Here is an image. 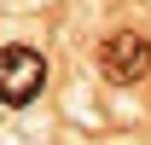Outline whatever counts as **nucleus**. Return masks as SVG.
Masks as SVG:
<instances>
[{
    "instance_id": "1",
    "label": "nucleus",
    "mask_w": 151,
    "mask_h": 145,
    "mask_svg": "<svg viewBox=\"0 0 151 145\" xmlns=\"http://www.w3.org/2000/svg\"><path fill=\"white\" fill-rule=\"evenodd\" d=\"M41 87H47V58H41V47H0V105H35Z\"/></svg>"
},
{
    "instance_id": "2",
    "label": "nucleus",
    "mask_w": 151,
    "mask_h": 145,
    "mask_svg": "<svg viewBox=\"0 0 151 145\" xmlns=\"http://www.w3.org/2000/svg\"><path fill=\"white\" fill-rule=\"evenodd\" d=\"M99 70H105L111 87L145 81V75H151V41L139 35V29H116V35H105V47H99Z\"/></svg>"
}]
</instances>
